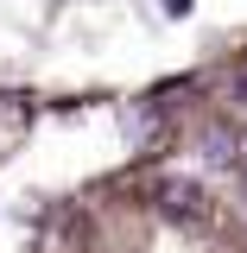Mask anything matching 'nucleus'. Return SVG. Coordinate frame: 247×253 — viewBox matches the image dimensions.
Returning <instances> with one entry per match:
<instances>
[{
	"mask_svg": "<svg viewBox=\"0 0 247 253\" xmlns=\"http://www.w3.org/2000/svg\"><path fill=\"white\" fill-rule=\"evenodd\" d=\"M235 101H241V108H247V63H241V70H235Z\"/></svg>",
	"mask_w": 247,
	"mask_h": 253,
	"instance_id": "3",
	"label": "nucleus"
},
{
	"mask_svg": "<svg viewBox=\"0 0 247 253\" xmlns=\"http://www.w3.org/2000/svg\"><path fill=\"white\" fill-rule=\"evenodd\" d=\"M158 209L178 215V221H203V190L190 184V177H165L158 184Z\"/></svg>",
	"mask_w": 247,
	"mask_h": 253,
	"instance_id": "2",
	"label": "nucleus"
},
{
	"mask_svg": "<svg viewBox=\"0 0 247 253\" xmlns=\"http://www.w3.org/2000/svg\"><path fill=\"white\" fill-rule=\"evenodd\" d=\"M203 158H209L216 171H247V133L216 121L209 133H203Z\"/></svg>",
	"mask_w": 247,
	"mask_h": 253,
	"instance_id": "1",
	"label": "nucleus"
}]
</instances>
